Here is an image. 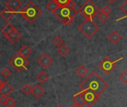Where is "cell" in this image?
<instances>
[{
    "instance_id": "5b68a950",
    "label": "cell",
    "mask_w": 127,
    "mask_h": 107,
    "mask_svg": "<svg viewBox=\"0 0 127 107\" xmlns=\"http://www.w3.org/2000/svg\"><path fill=\"white\" fill-rule=\"evenodd\" d=\"M78 29L85 36L86 38H91L96 33L99 27L92 20L86 19L79 25Z\"/></svg>"
},
{
    "instance_id": "e575fe53",
    "label": "cell",
    "mask_w": 127,
    "mask_h": 107,
    "mask_svg": "<svg viewBox=\"0 0 127 107\" xmlns=\"http://www.w3.org/2000/svg\"><path fill=\"white\" fill-rule=\"evenodd\" d=\"M3 83H4V82H2V81H1V79H0V89H1V88L2 87Z\"/></svg>"
},
{
    "instance_id": "6da1fadb",
    "label": "cell",
    "mask_w": 127,
    "mask_h": 107,
    "mask_svg": "<svg viewBox=\"0 0 127 107\" xmlns=\"http://www.w3.org/2000/svg\"><path fill=\"white\" fill-rule=\"evenodd\" d=\"M79 86L82 90H91L100 97L108 88V84L102 79L96 72L93 71L82 81Z\"/></svg>"
},
{
    "instance_id": "7c38bea8",
    "label": "cell",
    "mask_w": 127,
    "mask_h": 107,
    "mask_svg": "<svg viewBox=\"0 0 127 107\" xmlns=\"http://www.w3.org/2000/svg\"><path fill=\"white\" fill-rule=\"evenodd\" d=\"M44 92H45L44 89H43L40 85H36L32 88V94H33V96H34L35 98L38 99V98H40V97L44 94Z\"/></svg>"
},
{
    "instance_id": "ac0fdd59",
    "label": "cell",
    "mask_w": 127,
    "mask_h": 107,
    "mask_svg": "<svg viewBox=\"0 0 127 107\" xmlns=\"http://www.w3.org/2000/svg\"><path fill=\"white\" fill-rule=\"evenodd\" d=\"M73 101L75 102V103L78 104L79 106H80L81 107H83L85 103L84 102V100L82 97V94H81V92H79L77 94H76L74 96H73Z\"/></svg>"
},
{
    "instance_id": "30bf717a",
    "label": "cell",
    "mask_w": 127,
    "mask_h": 107,
    "mask_svg": "<svg viewBox=\"0 0 127 107\" xmlns=\"http://www.w3.org/2000/svg\"><path fill=\"white\" fill-rule=\"evenodd\" d=\"M22 6V3L20 0H8L6 2V8L11 11H17Z\"/></svg>"
},
{
    "instance_id": "9a60e30c",
    "label": "cell",
    "mask_w": 127,
    "mask_h": 107,
    "mask_svg": "<svg viewBox=\"0 0 127 107\" xmlns=\"http://www.w3.org/2000/svg\"><path fill=\"white\" fill-rule=\"evenodd\" d=\"M22 37V35L19 32V31L17 29L12 35H11L9 37H8L7 38L8 39V40L12 43V44H14L16 43Z\"/></svg>"
},
{
    "instance_id": "484cf974",
    "label": "cell",
    "mask_w": 127,
    "mask_h": 107,
    "mask_svg": "<svg viewBox=\"0 0 127 107\" xmlns=\"http://www.w3.org/2000/svg\"><path fill=\"white\" fill-rule=\"evenodd\" d=\"M55 1L58 3L60 7H64L68 5L73 0H55Z\"/></svg>"
},
{
    "instance_id": "cb8c5ba5",
    "label": "cell",
    "mask_w": 127,
    "mask_h": 107,
    "mask_svg": "<svg viewBox=\"0 0 127 107\" xmlns=\"http://www.w3.org/2000/svg\"><path fill=\"white\" fill-rule=\"evenodd\" d=\"M32 88H32L30 85L26 84L25 85H23V86L22 87V91H23L25 94L28 95V94H29L32 93Z\"/></svg>"
},
{
    "instance_id": "2e32d148",
    "label": "cell",
    "mask_w": 127,
    "mask_h": 107,
    "mask_svg": "<svg viewBox=\"0 0 127 107\" xmlns=\"http://www.w3.org/2000/svg\"><path fill=\"white\" fill-rule=\"evenodd\" d=\"M108 39L112 42V43L117 44L122 39V37H121L120 35L117 31H114L108 36Z\"/></svg>"
},
{
    "instance_id": "7402d4cb",
    "label": "cell",
    "mask_w": 127,
    "mask_h": 107,
    "mask_svg": "<svg viewBox=\"0 0 127 107\" xmlns=\"http://www.w3.org/2000/svg\"><path fill=\"white\" fill-rule=\"evenodd\" d=\"M14 26L12 25V24H11V23H7L5 26H4V28L2 29V34L5 35V36H6L13 29H14Z\"/></svg>"
},
{
    "instance_id": "ba28073f",
    "label": "cell",
    "mask_w": 127,
    "mask_h": 107,
    "mask_svg": "<svg viewBox=\"0 0 127 107\" xmlns=\"http://www.w3.org/2000/svg\"><path fill=\"white\" fill-rule=\"evenodd\" d=\"M80 92L85 105H87L88 107H91L99 97L98 94L91 90H82Z\"/></svg>"
},
{
    "instance_id": "7a4b0ae2",
    "label": "cell",
    "mask_w": 127,
    "mask_h": 107,
    "mask_svg": "<svg viewBox=\"0 0 127 107\" xmlns=\"http://www.w3.org/2000/svg\"><path fill=\"white\" fill-rule=\"evenodd\" d=\"M76 5L72 1L68 5L60 7L53 14L64 25H70L74 21L75 17L77 15L78 11L75 8Z\"/></svg>"
},
{
    "instance_id": "3957f363",
    "label": "cell",
    "mask_w": 127,
    "mask_h": 107,
    "mask_svg": "<svg viewBox=\"0 0 127 107\" xmlns=\"http://www.w3.org/2000/svg\"><path fill=\"white\" fill-rule=\"evenodd\" d=\"M40 9L32 2H29L20 11L22 17L29 23H34L41 14Z\"/></svg>"
},
{
    "instance_id": "5bb4252c",
    "label": "cell",
    "mask_w": 127,
    "mask_h": 107,
    "mask_svg": "<svg viewBox=\"0 0 127 107\" xmlns=\"http://www.w3.org/2000/svg\"><path fill=\"white\" fill-rule=\"evenodd\" d=\"M14 15V12L11 11V10H9L8 8H5L4 10H2L1 12H0V16H1L5 20L8 21L10 20Z\"/></svg>"
},
{
    "instance_id": "f546056e",
    "label": "cell",
    "mask_w": 127,
    "mask_h": 107,
    "mask_svg": "<svg viewBox=\"0 0 127 107\" xmlns=\"http://www.w3.org/2000/svg\"><path fill=\"white\" fill-rule=\"evenodd\" d=\"M120 9L126 14V17H127V0H126V1L120 5ZM126 17H124L123 18H125Z\"/></svg>"
},
{
    "instance_id": "4fadbf2b",
    "label": "cell",
    "mask_w": 127,
    "mask_h": 107,
    "mask_svg": "<svg viewBox=\"0 0 127 107\" xmlns=\"http://www.w3.org/2000/svg\"><path fill=\"white\" fill-rule=\"evenodd\" d=\"M18 53L25 58H28L32 54V50L27 45H24L20 49V50L18 51Z\"/></svg>"
},
{
    "instance_id": "d6a6232c",
    "label": "cell",
    "mask_w": 127,
    "mask_h": 107,
    "mask_svg": "<svg viewBox=\"0 0 127 107\" xmlns=\"http://www.w3.org/2000/svg\"><path fill=\"white\" fill-rule=\"evenodd\" d=\"M16 30H17V29H16L15 28H14V29H12V30H11V32H9V33H8V35H6V36H5V37H9V36H10L11 35H12V34H13V33H14V32L16 31Z\"/></svg>"
},
{
    "instance_id": "277c9868",
    "label": "cell",
    "mask_w": 127,
    "mask_h": 107,
    "mask_svg": "<svg viewBox=\"0 0 127 107\" xmlns=\"http://www.w3.org/2000/svg\"><path fill=\"white\" fill-rule=\"evenodd\" d=\"M99 8L92 0H88V1L83 4L79 10V12L81 13L85 18L88 20H92L99 14Z\"/></svg>"
},
{
    "instance_id": "d6986e66",
    "label": "cell",
    "mask_w": 127,
    "mask_h": 107,
    "mask_svg": "<svg viewBox=\"0 0 127 107\" xmlns=\"http://www.w3.org/2000/svg\"><path fill=\"white\" fill-rule=\"evenodd\" d=\"M70 52L69 48L66 45H61L58 47V52L61 56H66Z\"/></svg>"
},
{
    "instance_id": "8d00e7d4",
    "label": "cell",
    "mask_w": 127,
    "mask_h": 107,
    "mask_svg": "<svg viewBox=\"0 0 127 107\" xmlns=\"http://www.w3.org/2000/svg\"><path fill=\"white\" fill-rule=\"evenodd\" d=\"M57 107H62V106H57Z\"/></svg>"
},
{
    "instance_id": "9c48e42d",
    "label": "cell",
    "mask_w": 127,
    "mask_h": 107,
    "mask_svg": "<svg viewBox=\"0 0 127 107\" xmlns=\"http://www.w3.org/2000/svg\"><path fill=\"white\" fill-rule=\"evenodd\" d=\"M37 62L43 68L46 69L52 63V59L47 54H43L37 60Z\"/></svg>"
},
{
    "instance_id": "52a82bcc",
    "label": "cell",
    "mask_w": 127,
    "mask_h": 107,
    "mask_svg": "<svg viewBox=\"0 0 127 107\" xmlns=\"http://www.w3.org/2000/svg\"><path fill=\"white\" fill-rule=\"evenodd\" d=\"M123 58H120L117 59V61H113L109 57L105 58L99 65V68L105 73V74H110L117 67V62L122 59Z\"/></svg>"
},
{
    "instance_id": "83f0119b",
    "label": "cell",
    "mask_w": 127,
    "mask_h": 107,
    "mask_svg": "<svg viewBox=\"0 0 127 107\" xmlns=\"http://www.w3.org/2000/svg\"><path fill=\"white\" fill-rule=\"evenodd\" d=\"M2 76H4L5 78H8L11 75V71L8 69V68H4L2 72H1Z\"/></svg>"
},
{
    "instance_id": "f1b7e54d",
    "label": "cell",
    "mask_w": 127,
    "mask_h": 107,
    "mask_svg": "<svg viewBox=\"0 0 127 107\" xmlns=\"http://www.w3.org/2000/svg\"><path fill=\"white\" fill-rule=\"evenodd\" d=\"M120 79L124 83L127 85V71H124L120 76Z\"/></svg>"
},
{
    "instance_id": "ffe728a7",
    "label": "cell",
    "mask_w": 127,
    "mask_h": 107,
    "mask_svg": "<svg viewBox=\"0 0 127 107\" xmlns=\"http://www.w3.org/2000/svg\"><path fill=\"white\" fill-rule=\"evenodd\" d=\"M37 80L38 81H40V82H42V83H44V82H46L48 79H49V75H47L45 72H40L38 75H37Z\"/></svg>"
},
{
    "instance_id": "836d02e7",
    "label": "cell",
    "mask_w": 127,
    "mask_h": 107,
    "mask_svg": "<svg viewBox=\"0 0 127 107\" xmlns=\"http://www.w3.org/2000/svg\"><path fill=\"white\" fill-rule=\"evenodd\" d=\"M70 107H81V106H79V105H78V104H76V103H74V104H73V106H71Z\"/></svg>"
},
{
    "instance_id": "4316f807",
    "label": "cell",
    "mask_w": 127,
    "mask_h": 107,
    "mask_svg": "<svg viewBox=\"0 0 127 107\" xmlns=\"http://www.w3.org/2000/svg\"><path fill=\"white\" fill-rule=\"evenodd\" d=\"M15 105H16V101L12 97H8L5 106H8V107H15Z\"/></svg>"
},
{
    "instance_id": "603a6c76",
    "label": "cell",
    "mask_w": 127,
    "mask_h": 107,
    "mask_svg": "<svg viewBox=\"0 0 127 107\" xmlns=\"http://www.w3.org/2000/svg\"><path fill=\"white\" fill-rule=\"evenodd\" d=\"M98 19L102 23H105L108 19H109V15L108 14H106L103 12H99V14H98Z\"/></svg>"
},
{
    "instance_id": "4dcf8cb0",
    "label": "cell",
    "mask_w": 127,
    "mask_h": 107,
    "mask_svg": "<svg viewBox=\"0 0 127 107\" xmlns=\"http://www.w3.org/2000/svg\"><path fill=\"white\" fill-rule=\"evenodd\" d=\"M101 11H102V12H103V13H105V14H108V15H109V14L111 12V9L109 8V6H108V5H105V6L102 8Z\"/></svg>"
},
{
    "instance_id": "d590c367",
    "label": "cell",
    "mask_w": 127,
    "mask_h": 107,
    "mask_svg": "<svg viewBox=\"0 0 127 107\" xmlns=\"http://www.w3.org/2000/svg\"><path fill=\"white\" fill-rule=\"evenodd\" d=\"M115 1H116V0H108V2H111V3H114V2H115Z\"/></svg>"
},
{
    "instance_id": "8fae6325",
    "label": "cell",
    "mask_w": 127,
    "mask_h": 107,
    "mask_svg": "<svg viewBox=\"0 0 127 107\" xmlns=\"http://www.w3.org/2000/svg\"><path fill=\"white\" fill-rule=\"evenodd\" d=\"M13 91H14V88H12V86L8 82H4L2 87L0 89V93L2 95L8 96Z\"/></svg>"
},
{
    "instance_id": "e0dca14e",
    "label": "cell",
    "mask_w": 127,
    "mask_h": 107,
    "mask_svg": "<svg viewBox=\"0 0 127 107\" xmlns=\"http://www.w3.org/2000/svg\"><path fill=\"white\" fill-rule=\"evenodd\" d=\"M46 8L49 9V11L54 13L60 8V5L55 0H51V1L46 5Z\"/></svg>"
},
{
    "instance_id": "d4e9b609",
    "label": "cell",
    "mask_w": 127,
    "mask_h": 107,
    "mask_svg": "<svg viewBox=\"0 0 127 107\" xmlns=\"http://www.w3.org/2000/svg\"><path fill=\"white\" fill-rule=\"evenodd\" d=\"M53 43L55 45H56L57 46H60L61 45H63L64 43V40L63 39L60 37V36H57L53 39Z\"/></svg>"
},
{
    "instance_id": "8992f818",
    "label": "cell",
    "mask_w": 127,
    "mask_h": 107,
    "mask_svg": "<svg viewBox=\"0 0 127 107\" xmlns=\"http://www.w3.org/2000/svg\"><path fill=\"white\" fill-rule=\"evenodd\" d=\"M9 63L13 66V68L17 71L18 72H20L25 69L27 68V66L29 65V60L27 58L23 57L20 54L17 52V54L10 60Z\"/></svg>"
},
{
    "instance_id": "44dd1931",
    "label": "cell",
    "mask_w": 127,
    "mask_h": 107,
    "mask_svg": "<svg viewBox=\"0 0 127 107\" xmlns=\"http://www.w3.org/2000/svg\"><path fill=\"white\" fill-rule=\"evenodd\" d=\"M76 73H77L79 76H80L81 77H84V76L88 73V71L87 68H86L85 66L82 65V66H80L79 68L76 69Z\"/></svg>"
},
{
    "instance_id": "1f68e13d",
    "label": "cell",
    "mask_w": 127,
    "mask_h": 107,
    "mask_svg": "<svg viewBox=\"0 0 127 107\" xmlns=\"http://www.w3.org/2000/svg\"><path fill=\"white\" fill-rule=\"evenodd\" d=\"M8 97L5 95H2V97H0V103L2 105H6L7 100H8Z\"/></svg>"
}]
</instances>
